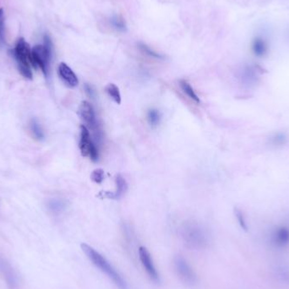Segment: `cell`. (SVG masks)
Segmentation results:
<instances>
[{
	"mask_svg": "<svg viewBox=\"0 0 289 289\" xmlns=\"http://www.w3.org/2000/svg\"><path fill=\"white\" fill-rule=\"evenodd\" d=\"M182 238L188 248L195 251L206 249L209 238L205 229L196 223H187L182 229Z\"/></svg>",
	"mask_w": 289,
	"mask_h": 289,
	"instance_id": "2",
	"label": "cell"
},
{
	"mask_svg": "<svg viewBox=\"0 0 289 289\" xmlns=\"http://www.w3.org/2000/svg\"><path fill=\"white\" fill-rule=\"evenodd\" d=\"M109 22L112 27L119 32H125L127 30L126 23L123 17L118 14H113L109 19Z\"/></svg>",
	"mask_w": 289,
	"mask_h": 289,
	"instance_id": "16",
	"label": "cell"
},
{
	"mask_svg": "<svg viewBox=\"0 0 289 289\" xmlns=\"http://www.w3.org/2000/svg\"><path fill=\"white\" fill-rule=\"evenodd\" d=\"M84 87H85V93L87 94V96H90L91 98H94L96 96V91H95L91 85L85 84Z\"/></svg>",
	"mask_w": 289,
	"mask_h": 289,
	"instance_id": "26",
	"label": "cell"
},
{
	"mask_svg": "<svg viewBox=\"0 0 289 289\" xmlns=\"http://www.w3.org/2000/svg\"><path fill=\"white\" fill-rule=\"evenodd\" d=\"M91 179L96 184H101L104 180V171L101 168H97L96 170H94L91 174Z\"/></svg>",
	"mask_w": 289,
	"mask_h": 289,
	"instance_id": "24",
	"label": "cell"
},
{
	"mask_svg": "<svg viewBox=\"0 0 289 289\" xmlns=\"http://www.w3.org/2000/svg\"><path fill=\"white\" fill-rule=\"evenodd\" d=\"M78 114L80 116V119L86 124L85 127L92 131L96 142L100 143L102 140V131L100 124L96 120L93 107L88 102L84 101L80 103L78 109Z\"/></svg>",
	"mask_w": 289,
	"mask_h": 289,
	"instance_id": "5",
	"label": "cell"
},
{
	"mask_svg": "<svg viewBox=\"0 0 289 289\" xmlns=\"http://www.w3.org/2000/svg\"><path fill=\"white\" fill-rule=\"evenodd\" d=\"M139 258H140L142 267L146 271V274L148 275L149 278H151V280H152L156 284H159V273L155 267L152 255L146 247L141 246L139 248Z\"/></svg>",
	"mask_w": 289,
	"mask_h": 289,
	"instance_id": "9",
	"label": "cell"
},
{
	"mask_svg": "<svg viewBox=\"0 0 289 289\" xmlns=\"http://www.w3.org/2000/svg\"><path fill=\"white\" fill-rule=\"evenodd\" d=\"M80 247L89 261L96 268H98L101 272L104 273L105 275L115 284L116 287H118L119 289H128V284L121 274L116 270L113 265L111 264L102 254H100L98 251H96L87 244H81Z\"/></svg>",
	"mask_w": 289,
	"mask_h": 289,
	"instance_id": "1",
	"label": "cell"
},
{
	"mask_svg": "<svg viewBox=\"0 0 289 289\" xmlns=\"http://www.w3.org/2000/svg\"><path fill=\"white\" fill-rule=\"evenodd\" d=\"M251 50L254 55L257 58H264L269 50V46H268L267 40L262 36H256L252 41Z\"/></svg>",
	"mask_w": 289,
	"mask_h": 289,
	"instance_id": "14",
	"label": "cell"
},
{
	"mask_svg": "<svg viewBox=\"0 0 289 289\" xmlns=\"http://www.w3.org/2000/svg\"><path fill=\"white\" fill-rule=\"evenodd\" d=\"M262 73V69L256 64H247L240 72V80L246 86L254 87L259 84Z\"/></svg>",
	"mask_w": 289,
	"mask_h": 289,
	"instance_id": "10",
	"label": "cell"
},
{
	"mask_svg": "<svg viewBox=\"0 0 289 289\" xmlns=\"http://www.w3.org/2000/svg\"><path fill=\"white\" fill-rule=\"evenodd\" d=\"M106 91L116 103H118V104L121 103V95H120L119 87L117 85L112 84V83L108 84L106 87Z\"/></svg>",
	"mask_w": 289,
	"mask_h": 289,
	"instance_id": "18",
	"label": "cell"
},
{
	"mask_svg": "<svg viewBox=\"0 0 289 289\" xmlns=\"http://www.w3.org/2000/svg\"><path fill=\"white\" fill-rule=\"evenodd\" d=\"M147 119H148L149 124H151L152 126H157V124H159L160 121L159 112L156 109L149 110Z\"/></svg>",
	"mask_w": 289,
	"mask_h": 289,
	"instance_id": "21",
	"label": "cell"
},
{
	"mask_svg": "<svg viewBox=\"0 0 289 289\" xmlns=\"http://www.w3.org/2000/svg\"><path fill=\"white\" fill-rule=\"evenodd\" d=\"M273 241L274 245L280 248H284L289 245V228L287 226H279L274 230L273 234Z\"/></svg>",
	"mask_w": 289,
	"mask_h": 289,
	"instance_id": "12",
	"label": "cell"
},
{
	"mask_svg": "<svg viewBox=\"0 0 289 289\" xmlns=\"http://www.w3.org/2000/svg\"><path fill=\"white\" fill-rule=\"evenodd\" d=\"M80 150L83 157H89L91 161L98 159V150L91 140V135L85 125H80Z\"/></svg>",
	"mask_w": 289,
	"mask_h": 289,
	"instance_id": "6",
	"label": "cell"
},
{
	"mask_svg": "<svg viewBox=\"0 0 289 289\" xmlns=\"http://www.w3.org/2000/svg\"><path fill=\"white\" fill-rule=\"evenodd\" d=\"M49 208L52 212H59L64 208V203L59 200H52L49 202Z\"/></svg>",
	"mask_w": 289,
	"mask_h": 289,
	"instance_id": "25",
	"label": "cell"
},
{
	"mask_svg": "<svg viewBox=\"0 0 289 289\" xmlns=\"http://www.w3.org/2000/svg\"><path fill=\"white\" fill-rule=\"evenodd\" d=\"M179 85L181 87L182 91H184L186 95H187L188 97H190V99L193 100L194 102H196V103H199L200 102V98H199L198 96L196 95V92L194 91V89L192 88V86L185 80H181L179 81Z\"/></svg>",
	"mask_w": 289,
	"mask_h": 289,
	"instance_id": "17",
	"label": "cell"
},
{
	"mask_svg": "<svg viewBox=\"0 0 289 289\" xmlns=\"http://www.w3.org/2000/svg\"><path fill=\"white\" fill-rule=\"evenodd\" d=\"M138 47H139V49L141 50V52H144L145 54L148 55L149 57L157 58V59H163L164 58L163 55H161L159 53H157V52H155L154 50H152L151 47H148L147 45L144 44L142 42H140L138 44Z\"/></svg>",
	"mask_w": 289,
	"mask_h": 289,
	"instance_id": "19",
	"label": "cell"
},
{
	"mask_svg": "<svg viewBox=\"0 0 289 289\" xmlns=\"http://www.w3.org/2000/svg\"><path fill=\"white\" fill-rule=\"evenodd\" d=\"M30 130L33 133L34 136L38 139V140H42L44 138V134L43 131L41 130V126L39 125L38 123L36 120H32L31 124H30Z\"/></svg>",
	"mask_w": 289,
	"mask_h": 289,
	"instance_id": "22",
	"label": "cell"
},
{
	"mask_svg": "<svg viewBox=\"0 0 289 289\" xmlns=\"http://www.w3.org/2000/svg\"><path fill=\"white\" fill-rule=\"evenodd\" d=\"M0 275L2 276L3 280L8 289H20V280L19 276L11 265L9 264L5 258L0 255Z\"/></svg>",
	"mask_w": 289,
	"mask_h": 289,
	"instance_id": "8",
	"label": "cell"
},
{
	"mask_svg": "<svg viewBox=\"0 0 289 289\" xmlns=\"http://www.w3.org/2000/svg\"><path fill=\"white\" fill-rule=\"evenodd\" d=\"M289 143V135L286 131H277L268 138V144L273 148H283Z\"/></svg>",
	"mask_w": 289,
	"mask_h": 289,
	"instance_id": "13",
	"label": "cell"
},
{
	"mask_svg": "<svg viewBox=\"0 0 289 289\" xmlns=\"http://www.w3.org/2000/svg\"><path fill=\"white\" fill-rule=\"evenodd\" d=\"M58 74L69 87H75L79 83L78 78L74 71L65 63H61L58 66Z\"/></svg>",
	"mask_w": 289,
	"mask_h": 289,
	"instance_id": "11",
	"label": "cell"
},
{
	"mask_svg": "<svg viewBox=\"0 0 289 289\" xmlns=\"http://www.w3.org/2000/svg\"><path fill=\"white\" fill-rule=\"evenodd\" d=\"M52 52V42L48 35H45L43 45H36L31 49L32 66L34 68L39 67L46 76L48 74Z\"/></svg>",
	"mask_w": 289,
	"mask_h": 289,
	"instance_id": "4",
	"label": "cell"
},
{
	"mask_svg": "<svg viewBox=\"0 0 289 289\" xmlns=\"http://www.w3.org/2000/svg\"><path fill=\"white\" fill-rule=\"evenodd\" d=\"M234 215H235V218H237L238 223L240 224V228L244 231H248V224H247V222H246V219H245V215H244L242 211L238 209V208H235L234 209Z\"/></svg>",
	"mask_w": 289,
	"mask_h": 289,
	"instance_id": "20",
	"label": "cell"
},
{
	"mask_svg": "<svg viewBox=\"0 0 289 289\" xmlns=\"http://www.w3.org/2000/svg\"><path fill=\"white\" fill-rule=\"evenodd\" d=\"M5 43L4 34V13L3 8H0V44Z\"/></svg>",
	"mask_w": 289,
	"mask_h": 289,
	"instance_id": "23",
	"label": "cell"
},
{
	"mask_svg": "<svg viewBox=\"0 0 289 289\" xmlns=\"http://www.w3.org/2000/svg\"><path fill=\"white\" fill-rule=\"evenodd\" d=\"M17 63L18 69L23 76L28 79H32V72L30 65H32L31 49L25 39H18L14 49L12 51Z\"/></svg>",
	"mask_w": 289,
	"mask_h": 289,
	"instance_id": "3",
	"label": "cell"
},
{
	"mask_svg": "<svg viewBox=\"0 0 289 289\" xmlns=\"http://www.w3.org/2000/svg\"><path fill=\"white\" fill-rule=\"evenodd\" d=\"M174 265V269L182 281L190 285L196 284L197 281L196 273L193 270L192 267H190L186 259L182 256H175Z\"/></svg>",
	"mask_w": 289,
	"mask_h": 289,
	"instance_id": "7",
	"label": "cell"
},
{
	"mask_svg": "<svg viewBox=\"0 0 289 289\" xmlns=\"http://www.w3.org/2000/svg\"><path fill=\"white\" fill-rule=\"evenodd\" d=\"M115 181L116 185H117V190H116L114 193H105V196H106V197H108V198L109 199L120 198V197L124 195V193L126 192L127 190H128V185H127L126 180H125L120 174L117 175Z\"/></svg>",
	"mask_w": 289,
	"mask_h": 289,
	"instance_id": "15",
	"label": "cell"
}]
</instances>
